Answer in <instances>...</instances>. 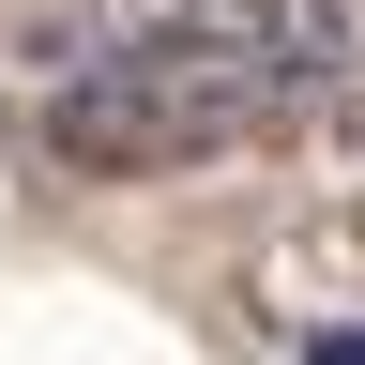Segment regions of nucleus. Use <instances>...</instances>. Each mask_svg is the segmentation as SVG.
<instances>
[{"mask_svg":"<svg viewBox=\"0 0 365 365\" xmlns=\"http://www.w3.org/2000/svg\"><path fill=\"white\" fill-rule=\"evenodd\" d=\"M289 122H304L289 46H76L46 76V153L76 182H182Z\"/></svg>","mask_w":365,"mask_h":365,"instance_id":"nucleus-1","label":"nucleus"},{"mask_svg":"<svg viewBox=\"0 0 365 365\" xmlns=\"http://www.w3.org/2000/svg\"><path fill=\"white\" fill-rule=\"evenodd\" d=\"M76 46H289V0H76Z\"/></svg>","mask_w":365,"mask_h":365,"instance_id":"nucleus-2","label":"nucleus"},{"mask_svg":"<svg viewBox=\"0 0 365 365\" xmlns=\"http://www.w3.org/2000/svg\"><path fill=\"white\" fill-rule=\"evenodd\" d=\"M289 91L335 153H365V16H289Z\"/></svg>","mask_w":365,"mask_h":365,"instance_id":"nucleus-3","label":"nucleus"},{"mask_svg":"<svg viewBox=\"0 0 365 365\" xmlns=\"http://www.w3.org/2000/svg\"><path fill=\"white\" fill-rule=\"evenodd\" d=\"M304 365H365V319H335V335H304Z\"/></svg>","mask_w":365,"mask_h":365,"instance_id":"nucleus-4","label":"nucleus"}]
</instances>
